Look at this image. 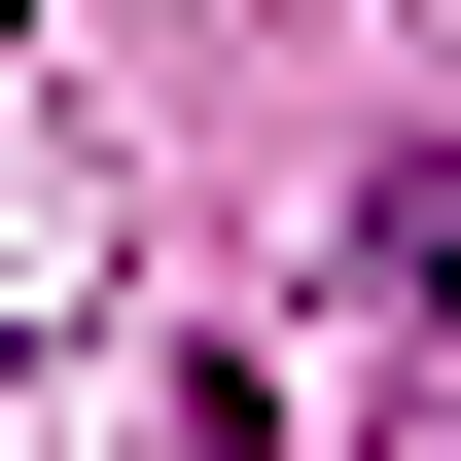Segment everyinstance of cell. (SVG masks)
<instances>
[{"mask_svg": "<svg viewBox=\"0 0 461 461\" xmlns=\"http://www.w3.org/2000/svg\"><path fill=\"white\" fill-rule=\"evenodd\" d=\"M355 249H391V320L461 355V177H391V213H355Z\"/></svg>", "mask_w": 461, "mask_h": 461, "instance_id": "6da1fadb", "label": "cell"}]
</instances>
